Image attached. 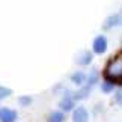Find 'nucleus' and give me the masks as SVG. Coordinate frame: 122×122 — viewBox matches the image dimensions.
<instances>
[{
    "label": "nucleus",
    "mask_w": 122,
    "mask_h": 122,
    "mask_svg": "<svg viewBox=\"0 0 122 122\" xmlns=\"http://www.w3.org/2000/svg\"><path fill=\"white\" fill-rule=\"evenodd\" d=\"M122 76V56L118 54L115 59L110 60V63L107 65L106 69V78H109L110 81H118Z\"/></svg>",
    "instance_id": "nucleus-1"
},
{
    "label": "nucleus",
    "mask_w": 122,
    "mask_h": 122,
    "mask_svg": "<svg viewBox=\"0 0 122 122\" xmlns=\"http://www.w3.org/2000/svg\"><path fill=\"white\" fill-rule=\"evenodd\" d=\"M107 50V39H106V36H97L95 41H93V51L98 54H101V53H104V51Z\"/></svg>",
    "instance_id": "nucleus-2"
},
{
    "label": "nucleus",
    "mask_w": 122,
    "mask_h": 122,
    "mask_svg": "<svg viewBox=\"0 0 122 122\" xmlns=\"http://www.w3.org/2000/svg\"><path fill=\"white\" fill-rule=\"evenodd\" d=\"M89 121V115L86 109L83 107H78V109L74 110V115H72V122H87Z\"/></svg>",
    "instance_id": "nucleus-3"
},
{
    "label": "nucleus",
    "mask_w": 122,
    "mask_h": 122,
    "mask_svg": "<svg viewBox=\"0 0 122 122\" xmlns=\"http://www.w3.org/2000/svg\"><path fill=\"white\" fill-rule=\"evenodd\" d=\"M17 118V113L11 109H0V121L2 122H14Z\"/></svg>",
    "instance_id": "nucleus-4"
},
{
    "label": "nucleus",
    "mask_w": 122,
    "mask_h": 122,
    "mask_svg": "<svg viewBox=\"0 0 122 122\" xmlns=\"http://www.w3.org/2000/svg\"><path fill=\"white\" fill-rule=\"evenodd\" d=\"M119 21H121V17L119 15H113V17H110L109 20H107L106 23V29H110V27H113L116 24H119Z\"/></svg>",
    "instance_id": "nucleus-5"
},
{
    "label": "nucleus",
    "mask_w": 122,
    "mask_h": 122,
    "mask_svg": "<svg viewBox=\"0 0 122 122\" xmlns=\"http://www.w3.org/2000/svg\"><path fill=\"white\" fill-rule=\"evenodd\" d=\"M63 118H65V116L60 113V112H54V113L50 115L48 122H63Z\"/></svg>",
    "instance_id": "nucleus-6"
},
{
    "label": "nucleus",
    "mask_w": 122,
    "mask_h": 122,
    "mask_svg": "<svg viewBox=\"0 0 122 122\" xmlns=\"http://www.w3.org/2000/svg\"><path fill=\"white\" fill-rule=\"evenodd\" d=\"M71 80L76 83V84H81L83 80H84V74H83V72H76V74H72Z\"/></svg>",
    "instance_id": "nucleus-7"
},
{
    "label": "nucleus",
    "mask_w": 122,
    "mask_h": 122,
    "mask_svg": "<svg viewBox=\"0 0 122 122\" xmlns=\"http://www.w3.org/2000/svg\"><path fill=\"white\" fill-rule=\"evenodd\" d=\"M60 106H62V109H63V110H66V112H68V110H71V109H72V101L69 100V98H66V100H63V101H62V104H60Z\"/></svg>",
    "instance_id": "nucleus-8"
},
{
    "label": "nucleus",
    "mask_w": 122,
    "mask_h": 122,
    "mask_svg": "<svg viewBox=\"0 0 122 122\" xmlns=\"http://www.w3.org/2000/svg\"><path fill=\"white\" fill-rule=\"evenodd\" d=\"M91 59H92V56H91V53H84L83 54V57L78 60V62H80L81 65H86V63H89L91 62Z\"/></svg>",
    "instance_id": "nucleus-9"
},
{
    "label": "nucleus",
    "mask_w": 122,
    "mask_h": 122,
    "mask_svg": "<svg viewBox=\"0 0 122 122\" xmlns=\"http://www.w3.org/2000/svg\"><path fill=\"white\" fill-rule=\"evenodd\" d=\"M97 80H98V72L97 71H92V76H89V86L95 84Z\"/></svg>",
    "instance_id": "nucleus-10"
},
{
    "label": "nucleus",
    "mask_w": 122,
    "mask_h": 122,
    "mask_svg": "<svg viewBox=\"0 0 122 122\" xmlns=\"http://www.w3.org/2000/svg\"><path fill=\"white\" fill-rule=\"evenodd\" d=\"M9 93H11V91H9V89L0 86V100H2V98H5V97H8Z\"/></svg>",
    "instance_id": "nucleus-11"
},
{
    "label": "nucleus",
    "mask_w": 122,
    "mask_h": 122,
    "mask_svg": "<svg viewBox=\"0 0 122 122\" xmlns=\"http://www.w3.org/2000/svg\"><path fill=\"white\" fill-rule=\"evenodd\" d=\"M20 101L23 102V106H27V102H30V98H21Z\"/></svg>",
    "instance_id": "nucleus-12"
}]
</instances>
